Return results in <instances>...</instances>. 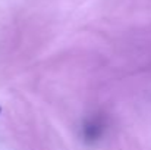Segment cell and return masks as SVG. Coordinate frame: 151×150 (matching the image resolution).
I'll use <instances>...</instances> for the list:
<instances>
[{
	"label": "cell",
	"instance_id": "1",
	"mask_svg": "<svg viewBox=\"0 0 151 150\" xmlns=\"http://www.w3.org/2000/svg\"><path fill=\"white\" fill-rule=\"evenodd\" d=\"M103 133V127L99 121H90L85 127H84V134H85V138L93 141V140H97Z\"/></svg>",
	"mask_w": 151,
	"mask_h": 150
},
{
	"label": "cell",
	"instance_id": "2",
	"mask_svg": "<svg viewBox=\"0 0 151 150\" xmlns=\"http://www.w3.org/2000/svg\"><path fill=\"white\" fill-rule=\"evenodd\" d=\"M0 112H1V107H0Z\"/></svg>",
	"mask_w": 151,
	"mask_h": 150
}]
</instances>
